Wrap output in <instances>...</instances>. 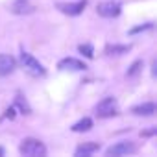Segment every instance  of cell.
I'll use <instances>...</instances> for the list:
<instances>
[{
	"label": "cell",
	"mask_w": 157,
	"mask_h": 157,
	"mask_svg": "<svg viewBox=\"0 0 157 157\" xmlns=\"http://www.w3.org/2000/svg\"><path fill=\"white\" fill-rule=\"evenodd\" d=\"M19 151H21V155H24V157H43V155H46L44 144H43L39 139H32V137L24 139V140L19 144Z\"/></svg>",
	"instance_id": "6da1fadb"
},
{
	"label": "cell",
	"mask_w": 157,
	"mask_h": 157,
	"mask_svg": "<svg viewBox=\"0 0 157 157\" xmlns=\"http://www.w3.org/2000/svg\"><path fill=\"white\" fill-rule=\"evenodd\" d=\"M21 65L24 67V70L30 74V76H33V78H41V76H44L46 74V70H44V67L39 63V59H35L30 52H21Z\"/></svg>",
	"instance_id": "7a4b0ae2"
},
{
	"label": "cell",
	"mask_w": 157,
	"mask_h": 157,
	"mask_svg": "<svg viewBox=\"0 0 157 157\" xmlns=\"http://www.w3.org/2000/svg\"><path fill=\"white\" fill-rule=\"evenodd\" d=\"M117 113H118V105H117V100L113 96H107L96 104V115L100 118H111Z\"/></svg>",
	"instance_id": "3957f363"
},
{
	"label": "cell",
	"mask_w": 157,
	"mask_h": 157,
	"mask_svg": "<svg viewBox=\"0 0 157 157\" xmlns=\"http://www.w3.org/2000/svg\"><path fill=\"white\" fill-rule=\"evenodd\" d=\"M137 151V146L129 140H120L113 146H109L105 150V155L107 157H120V155H129V153H135Z\"/></svg>",
	"instance_id": "277c9868"
},
{
	"label": "cell",
	"mask_w": 157,
	"mask_h": 157,
	"mask_svg": "<svg viewBox=\"0 0 157 157\" xmlns=\"http://www.w3.org/2000/svg\"><path fill=\"white\" fill-rule=\"evenodd\" d=\"M122 11V6L118 2H113V0H105V2H100L96 6V13L104 19H115L118 17Z\"/></svg>",
	"instance_id": "5b68a950"
},
{
	"label": "cell",
	"mask_w": 157,
	"mask_h": 157,
	"mask_svg": "<svg viewBox=\"0 0 157 157\" xmlns=\"http://www.w3.org/2000/svg\"><path fill=\"white\" fill-rule=\"evenodd\" d=\"M57 68L61 70H70V72H82V70H87V65L76 57H65L57 63Z\"/></svg>",
	"instance_id": "8992f818"
},
{
	"label": "cell",
	"mask_w": 157,
	"mask_h": 157,
	"mask_svg": "<svg viewBox=\"0 0 157 157\" xmlns=\"http://www.w3.org/2000/svg\"><path fill=\"white\" fill-rule=\"evenodd\" d=\"M87 2L85 0H78V2H70V4H57V10L65 15H70V17H76V15H80L83 13Z\"/></svg>",
	"instance_id": "52a82bcc"
},
{
	"label": "cell",
	"mask_w": 157,
	"mask_h": 157,
	"mask_svg": "<svg viewBox=\"0 0 157 157\" xmlns=\"http://www.w3.org/2000/svg\"><path fill=\"white\" fill-rule=\"evenodd\" d=\"M15 68H17V61H15L13 56H10V54H0V78L10 76Z\"/></svg>",
	"instance_id": "ba28073f"
},
{
	"label": "cell",
	"mask_w": 157,
	"mask_h": 157,
	"mask_svg": "<svg viewBox=\"0 0 157 157\" xmlns=\"http://www.w3.org/2000/svg\"><path fill=\"white\" fill-rule=\"evenodd\" d=\"M98 150H100V142H93V140H89V142H83V144L78 146L76 151H74V155H76V157H89V155L96 153Z\"/></svg>",
	"instance_id": "9c48e42d"
},
{
	"label": "cell",
	"mask_w": 157,
	"mask_h": 157,
	"mask_svg": "<svg viewBox=\"0 0 157 157\" xmlns=\"http://www.w3.org/2000/svg\"><path fill=\"white\" fill-rule=\"evenodd\" d=\"M131 113L137 115V117H151V115L157 113V105H155L153 102H144V104L135 105V107L131 109Z\"/></svg>",
	"instance_id": "30bf717a"
},
{
	"label": "cell",
	"mask_w": 157,
	"mask_h": 157,
	"mask_svg": "<svg viewBox=\"0 0 157 157\" xmlns=\"http://www.w3.org/2000/svg\"><path fill=\"white\" fill-rule=\"evenodd\" d=\"M129 50H131V44H107L105 46L107 56H122V54H128Z\"/></svg>",
	"instance_id": "8fae6325"
},
{
	"label": "cell",
	"mask_w": 157,
	"mask_h": 157,
	"mask_svg": "<svg viewBox=\"0 0 157 157\" xmlns=\"http://www.w3.org/2000/svg\"><path fill=\"white\" fill-rule=\"evenodd\" d=\"M93 128V118H89V117H85V118H82V120H78L76 124H72V131L74 133H83V131H89Z\"/></svg>",
	"instance_id": "7c38bea8"
},
{
	"label": "cell",
	"mask_w": 157,
	"mask_h": 157,
	"mask_svg": "<svg viewBox=\"0 0 157 157\" xmlns=\"http://www.w3.org/2000/svg\"><path fill=\"white\" fill-rule=\"evenodd\" d=\"M140 68H142V61H140V59H137V61H133V63H131V67L128 68L126 76H128V78H133V76H137V74L140 72Z\"/></svg>",
	"instance_id": "4fadbf2b"
},
{
	"label": "cell",
	"mask_w": 157,
	"mask_h": 157,
	"mask_svg": "<svg viewBox=\"0 0 157 157\" xmlns=\"http://www.w3.org/2000/svg\"><path fill=\"white\" fill-rule=\"evenodd\" d=\"M78 50H80L85 57H89V59L94 57V48H93L91 44H80V46H78Z\"/></svg>",
	"instance_id": "5bb4252c"
},
{
	"label": "cell",
	"mask_w": 157,
	"mask_h": 157,
	"mask_svg": "<svg viewBox=\"0 0 157 157\" xmlns=\"http://www.w3.org/2000/svg\"><path fill=\"white\" fill-rule=\"evenodd\" d=\"M151 28H153V22H146V24H142V26L131 28L129 33H140V32H148V30H151Z\"/></svg>",
	"instance_id": "9a60e30c"
},
{
	"label": "cell",
	"mask_w": 157,
	"mask_h": 157,
	"mask_svg": "<svg viewBox=\"0 0 157 157\" xmlns=\"http://www.w3.org/2000/svg\"><path fill=\"white\" fill-rule=\"evenodd\" d=\"M17 104L21 105V109H22V111H24L26 115L30 113V107H28V104H26V100H22V96H21V94L17 96Z\"/></svg>",
	"instance_id": "2e32d148"
},
{
	"label": "cell",
	"mask_w": 157,
	"mask_h": 157,
	"mask_svg": "<svg viewBox=\"0 0 157 157\" xmlns=\"http://www.w3.org/2000/svg\"><path fill=\"white\" fill-rule=\"evenodd\" d=\"M4 117H6V118H15V107H10Z\"/></svg>",
	"instance_id": "e0dca14e"
},
{
	"label": "cell",
	"mask_w": 157,
	"mask_h": 157,
	"mask_svg": "<svg viewBox=\"0 0 157 157\" xmlns=\"http://www.w3.org/2000/svg\"><path fill=\"white\" fill-rule=\"evenodd\" d=\"M155 131H157V129L153 128V129H148V131H142L140 135H142V137H150V135H155Z\"/></svg>",
	"instance_id": "ac0fdd59"
},
{
	"label": "cell",
	"mask_w": 157,
	"mask_h": 157,
	"mask_svg": "<svg viewBox=\"0 0 157 157\" xmlns=\"http://www.w3.org/2000/svg\"><path fill=\"white\" fill-rule=\"evenodd\" d=\"M155 67H157V61L153 59V61H151V76H153V78H155Z\"/></svg>",
	"instance_id": "d6986e66"
},
{
	"label": "cell",
	"mask_w": 157,
	"mask_h": 157,
	"mask_svg": "<svg viewBox=\"0 0 157 157\" xmlns=\"http://www.w3.org/2000/svg\"><path fill=\"white\" fill-rule=\"evenodd\" d=\"M4 153H6V151H4V148H2V146H0V157H2Z\"/></svg>",
	"instance_id": "ffe728a7"
}]
</instances>
